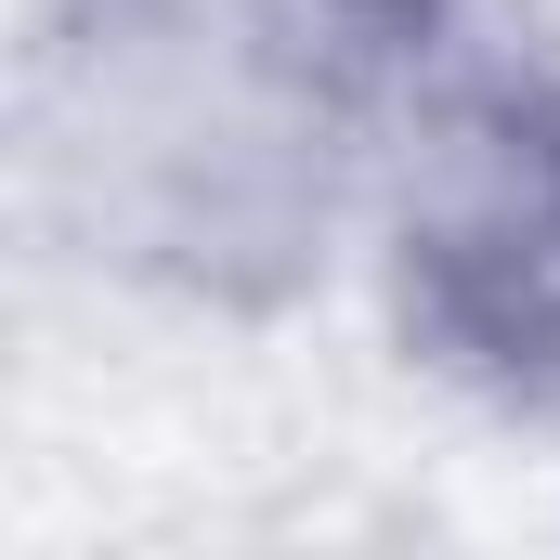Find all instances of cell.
<instances>
[{
    "label": "cell",
    "instance_id": "obj_1",
    "mask_svg": "<svg viewBox=\"0 0 560 560\" xmlns=\"http://www.w3.org/2000/svg\"><path fill=\"white\" fill-rule=\"evenodd\" d=\"M405 105L392 170V313L456 392L560 405V79L535 52L443 39Z\"/></svg>",
    "mask_w": 560,
    "mask_h": 560
}]
</instances>
